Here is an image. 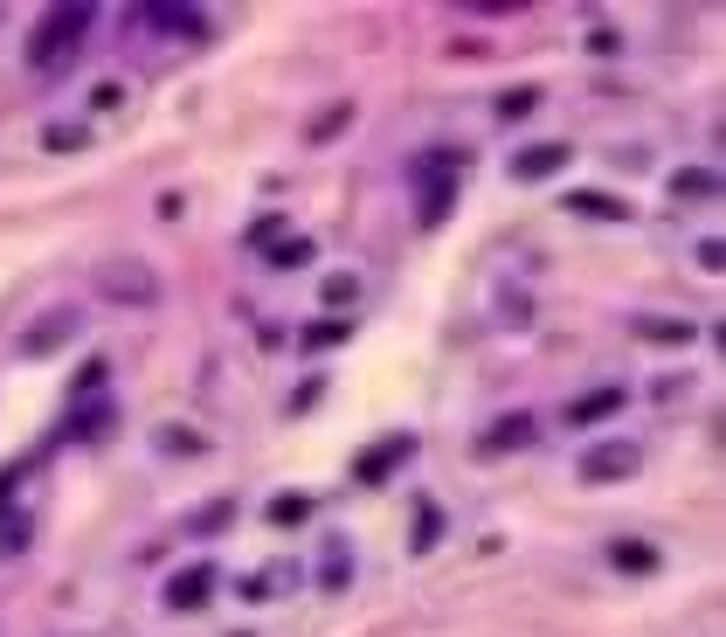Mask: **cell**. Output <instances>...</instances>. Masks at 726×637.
<instances>
[{
  "label": "cell",
  "instance_id": "8fae6325",
  "mask_svg": "<svg viewBox=\"0 0 726 637\" xmlns=\"http://www.w3.org/2000/svg\"><path fill=\"white\" fill-rule=\"evenodd\" d=\"M609 562H616L622 575H651V569H658V548H651V541H616Z\"/></svg>",
  "mask_w": 726,
  "mask_h": 637
},
{
  "label": "cell",
  "instance_id": "7402d4cb",
  "mask_svg": "<svg viewBox=\"0 0 726 637\" xmlns=\"http://www.w3.org/2000/svg\"><path fill=\"white\" fill-rule=\"evenodd\" d=\"M575 209H581V215H630L622 201H602V194H575Z\"/></svg>",
  "mask_w": 726,
  "mask_h": 637
},
{
  "label": "cell",
  "instance_id": "e0dca14e",
  "mask_svg": "<svg viewBox=\"0 0 726 637\" xmlns=\"http://www.w3.org/2000/svg\"><path fill=\"white\" fill-rule=\"evenodd\" d=\"M228 520H236V499H207V513L194 520V533H222Z\"/></svg>",
  "mask_w": 726,
  "mask_h": 637
},
{
  "label": "cell",
  "instance_id": "7a4b0ae2",
  "mask_svg": "<svg viewBox=\"0 0 726 637\" xmlns=\"http://www.w3.org/2000/svg\"><path fill=\"white\" fill-rule=\"evenodd\" d=\"M97 285H104V298H118V305H152L160 298V285H152V264H125V257H111L97 270Z\"/></svg>",
  "mask_w": 726,
  "mask_h": 637
},
{
  "label": "cell",
  "instance_id": "2e32d148",
  "mask_svg": "<svg viewBox=\"0 0 726 637\" xmlns=\"http://www.w3.org/2000/svg\"><path fill=\"white\" fill-rule=\"evenodd\" d=\"M346 562H353V554H346V541H332V548H325V569H319V582H325V590H346Z\"/></svg>",
  "mask_w": 726,
  "mask_h": 637
},
{
  "label": "cell",
  "instance_id": "d6986e66",
  "mask_svg": "<svg viewBox=\"0 0 726 637\" xmlns=\"http://www.w3.org/2000/svg\"><path fill=\"white\" fill-rule=\"evenodd\" d=\"M42 146H49V152H70V146H84V125H49V132H42Z\"/></svg>",
  "mask_w": 726,
  "mask_h": 637
},
{
  "label": "cell",
  "instance_id": "7c38bea8",
  "mask_svg": "<svg viewBox=\"0 0 726 637\" xmlns=\"http://www.w3.org/2000/svg\"><path fill=\"white\" fill-rule=\"evenodd\" d=\"M152 444H160L167 457H201V450H207L201 429H180V423H160V429H152Z\"/></svg>",
  "mask_w": 726,
  "mask_h": 637
},
{
  "label": "cell",
  "instance_id": "44dd1931",
  "mask_svg": "<svg viewBox=\"0 0 726 637\" xmlns=\"http://www.w3.org/2000/svg\"><path fill=\"white\" fill-rule=\"evenodd\" d=\"M340 333H346L340 319H319V326H305V347H340Z\"/></svg>",
  "mask_w": 726,
  "mask_h": 637
},
{
  "label": "cell",
  "instance_id": "30bf717a",
  "mask_svg": "<svg viewBox=\"0 0 726 637\" xmlns=\"http://www.w3.org/2000/svg\"><path fill=\"white\" fill-rule=\"evenodd\" d=\"M630 333H643L651 347H685V340H698V333H692V319H658V312H637V319H630Z\"/></svg>",
  "mask_w": 726,
  "mask_h": 637
},
{
  "label": "cell",
  "instance_id": "5bb4252c",
  "mask_svg": "<svg viewBox=\"0 0 726 637\" xmlns=\"http://www.w3.org/2000/svg\"><path fill=\"white\" fill-rule=\"evenodd\" d=\"M450 188H457V173H444V167H436V181H429V194H423V222H429V229L444 222V209H450Z\"/></svg>",
  "mask_w": 726,
  "mask_h": 637
},
{
  "label": "cell",
  "instance_id": "ffe728a7",
  "mask_svg": "<svg viewBox=\"0 0 726 637\" xmlns=\"http://www.w3.org/2000/svg\"><path fill=\"white\" fill-rule=\"evenodd\" d=\"M270 250V264H311V243L298 236V243H264Z\"/></svg>",
  "mask_w": 726,
  "mask_h": 637
},
{
  "label": "cell",
  "instance_id": "cb8c5ba5",
  "mask_svg": "<svg viewBox=\"0 0 726 637\" xmlns=\"http://www.w3.org/2000/svg\"><path fill=\"white\" fill-rule=\"evenodd\" d=\"M533 105H540V97H533V91H512V97H505V105H499V112H505V118H519V112H533Z\"/></svg>",
  "mask_w": 726,
  "mask_h": 637
},
{
  "label": "cell",
  "instance_id": "5b68a950",
  "mask_svg": "<svg viewBox=\"0 0 726 637\" xmlns=\"http://www.w3.org/2000/svg\"><path fill=\"white\" fill-rule=\"evenodd\" d=\"M207 596H215V569H207V562L180 569V575L167 582V590H160V603H167V609H201Z\"/></svg>",
  "mask_w": 726,
  "mask_h": 637
},
{
  "label": "cell",
  "instance_id": "4fadbf2b",
  "mask_svg": "<svg viewBox=\"0 0 726 637\" xmlns=\"http://www.w3.org/2000/svg\"><path fill=\"white\" fill-rule=\"evenodd\" d=\"M436 533H444V506H436V499H423V513H415V541H408V554H429V548H436Z\"/></svg>",
  "mask_w": 726,
  "mask_h": 637
},
{
  "label": "cell",
  "instance_id": "ac0fdd59",
  "mask_svg": "<svg viewBox=\"0 0 726 637\" xmlns=\"http://www.w3.org/2000/svg\"><path fill=\"white\" fill-rule=\"evenodd\" d=\"M671 194H679V201H685V194H719V181L698 167V173H679V181H671Z\"/></svg>",
  "mask_w": 726,
  "mask_h": 637
},
{
  "label": "cell",
  "instance_id": "9a60e30c",
  "mask_svg": "<svg viewBox=\"0 0 726 637\" xmlns=\"http://www.w3.org/2000/svg\"><path fill=\"white\" fill-rule=\"evenodd\" d=\"M270 520H277V527L311 520V499H305V492H277V499H270Z\"/></svg>",
  "mask_w": 726,
  "mask_h": 637
},
{
  "label": "cell",
  "instance_id": "9c48e42d",
  "mask_svg": "<svg viewBox=\"0 0 726 637\" xmlns=\"http://www.w3.org/2000/svg\"><path fill=\"white\" fill-rule=\"evenodd\" d=\"M533 429H540V423H533L526 410H512V416H499V423H491V429H484V457H505L512 444H533Z\"/></svg>",
  "mask_w": 726,
  "mask_h": 637
},
{
  "label": "cell",
  "instance_id": "6da1fadb",
  "mask_svg": "<svg viewBox=\"0 0 726 637\" xmlns=\"http://www.w3.org/2000/svg\"><path fill=\"white\" fill-rule=\"evenodd\" d=\"M84 35H90V8H84V0H76V8H49V14L35 21V35H29V63L49 70L63 49H76Z\"/></svg>",
  "mask_w": 726,
  "mask_h": 637
},
{
  "label": "cell",
  "instance_id": "3957f363",
  "mask_svg": "<svg viewBox=\"0 0 726 637\" xmlns=\"http://www.w3.org/2000/svg\"><path fill=\"white\" fill-rule=\"evenodd\" d=\"M637 465H643L637 444H595L575 465V478H581V486H616V478H637Z\"/></svg>",
  "mask_w": 726,
  "mask_h": 637
},
{
  "label": "cell",
  "instance_id": "52a82bcc",
  "mask_svg": "<svg viewBox=\"0 0 726 637\" xmlns=\"http://www.w3.org/2000/svg\"><path fill=\"white\" fill-rule=\"evenodd\" d=\"M567 160H575V152H567L560 139H547V146L512 152V173H519V181H547V173H554V167H567Z\"/></svg>",
  "mask_w": 726,
  "mask_h": 637
},
{
  "label": "cell",
  "instance_id": "277c9868",
  "mask_svg": "<svg viewBox=\"0 0 726 637\" xmlns=\"http://www.w3.org/2000/svg\"><path fill=\"white\" fill-rule=\"evenodd\" d=\"M76 326H84V312H76V305H56L49 319H35L29 333H21V361H49V353H56V347L76 333Z\"/></svg>",
  "mask_w": 726,
  "mask_h": 637
},
{
  "label": "cell",
  "instance_id": "8992f818",
  "mask_svg": "<svg viewBox=\"0 0 726 637\" xmlns=\"http://www.w3.org/2000/svg\"><path fill=\"white\" fill-rule=\"evenodd\" d=\"M622 402H630V389H588L581 402H567V423L575 429H588V423H609Z\"/></svg>",
  "mask_w": 726,
  "mask_h": 637
},
{
  "label": "cell",
  "instance_id": "603a6c76",
  "mask_svg": "<svg viewBox=\"0 0 726 637\" xmlns=\"http://www.w3.org/2000/svg\"><path fill=\"white\" fill-rule=\"evenodd\" d=\"M360 298V277H325V305H346Z\"/></svg>",
  "mask_w": 726,
  "mask_h": 637
},
{
  "label": "cell",
  "instance_id": "ba28073f",
  "mask_svg": "<svg viewBox=\"0 0 726 637\" xmlns=\"http://www.w3.org/2000/svg\"><path fill=\"white\" fill-rule=\"evenodd\" d=\"M402 457H415V437H387V444H374V457H360V465H353V478H360V486H374V478H387Z\"/></svg>",
  "mask_w": 726,
  "mask_h": 637
}]
</instances>
